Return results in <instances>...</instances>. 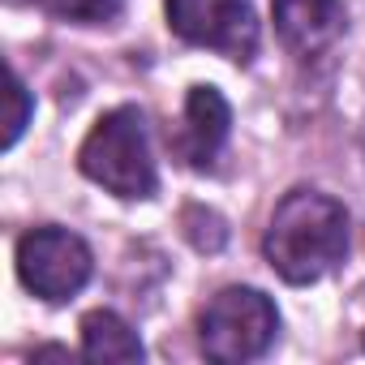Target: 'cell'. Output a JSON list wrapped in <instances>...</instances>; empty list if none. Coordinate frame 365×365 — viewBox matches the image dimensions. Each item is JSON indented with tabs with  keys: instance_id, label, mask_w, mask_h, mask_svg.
Segmentation results:
<instances>
[{
	"instance_id": "obj_10",
	"label": "cell",
	"mask_w": 365,
	"mask_h": 365,
	"mask_svg": "<svg viewBox=\"0 0 365 365\" xmlns=\"http://www.w3.org/2000/svg\"><path fill=\"white\" fill-rule=\"evenodd\" d=\"M180 228H185L190 245L202 250V254H215V250H224V241H228L224 220H220L215 211H207V207H185V215H180Z\"/></svg>"
},
{
	"instance_id": "obj_1",
	"label": "cell",
	"mask_w": 365,
	"mask_h": 365,
	"mask_svg": "<svg viewBox=\"0 0 365 365\" xmlns=\"http://www.w3.org/2000/svg\"><path fill=\"white\" fill-rule=\"evenodd\" d=\"M262 254L284 284H318L348 254V211L331 194L292 190L262 237Z\"/></svg>"
},
{
	"instance_id": "obj_11",
	"label": "cell",
	"mask_w": 365,
	"mask_h": 365,
	"mask_svg": "<svg viewBox=\"0 0 365 365\" xmlns=\"http://www.w3.org/2000/svg\"><path fill=\"white\" fill-rule=\"evenodd\" d=\"M9 103H14V108H9V129H5V146H14V142L22 138V129L31 125V91L22 86V78H18V73L9 78Z\"/></svg>"
},
{
	"instance_id": "obj_6",
	"label": "cell",
	"mask_w": 365,
	"mask_h": 365,
	"mask_svg": "<svg viewBox=\"0 0 365 365\" xmlns=\"http://www.w3.org/2000/svg\"><path fill=\"white\" fill-rule=\"evenodd\" d=\"M275 35L297 61H314L331 52L348 31L344 0H271Z\"/></svg>"
},
{
	"instance_id": "obj_3",
	"label": "cell",
	"mask_w": 365,
	"mask_h": 365,
	"mask_svg": "<svg viewBox=\"0 0 365 365\" xmlns=\"http://www.w3.org/2000/svg\"><path fill=\"white\" fill-rule=\"evenodd\" d=\"M279 331V309L258 288H224L198 318V344L220 365L258 361Z\"/></svg>"
},
{
	"instance_id": "obj_9",
	"label": "cell",
	"mask_w": 365,
	"mask_h": 365,
	"mask_svg": "<svg viewBox=\"0 0 365 365\" xmlns=\"http://www.w3.org/2000/svg\"><path fill=\"white\" fill-rule=\"evenodd\" d=\"M43 9L73 26H108L120 18L125 0H43Z\"/></svg>"
},
{
	"instance_id": "obj_5",
	"label": "cell",
	"mask_w": 365,
	"mask_h": 365,
	"mask_svg": "<svg viewBox=\"0 0 365 365\" xmlns=\"http://www.w3.org/2000/svg\"><path fill=\"white\" fill-rule=\"evenodd\" d=\"M168 26L194 48H211L228 61H250L258 52L254 0H163Z\"/></svg>"
},
{
	"instance_id": "obj_7",
	"label": "cell",
	"mask_w": 365,
	"mask_h": 365,
	"mask_svg": "<svg viewBox=\"0 0 365 365\" xmlns=\"http://www.w3.org/2000/svg\"><path fill=\"white\" fill-rule=\"evenodd\" d=\"M228 125H232V108L215 86H190L185 99V116L180 129L172 133V150L176 159H185L190 168H211L228 142Z\"/></svg>"
},
{
	"instance_id": "obj_2",
	"label": "cell",
	"mask_w": 365,
	"mask_h": 365,
	"mask_svg": "<svg viewBox=\"0 0 365 365\" xmlns=\"http://www.w3.org/2000/svg\"><path fill=\"white\" fill-rule=\"evenodd\" d=\"M78 168L86 180H95V185H103L108 194H116L125 202L150 198L159 190V172H155L142 108L125 103V108H112L108 116H99L78 150Z\"/></svg>"
},
{
	"instance_id": "obj_4",
	"label": "cell",
	"mask_w": 365,
	"mask_h": 365,
	"mask_svg": "<svg viewBox=\"0 0 365 365\" xmlns=\"http://www.w3.org/2000/svg\"><path fill=\"white\" fill-rule=\"evenodd\" d=\"M91 271H95L91 245L78 232H69V228L43 224V228H31L18 241V279L35 297L52 301V305L78 297L86 288Z\"/></svg>"
},
{
	"instance_id": "obj_12",
	"label": "cell",
	"mask_w": 365,
	"mask_h": 365,
	"mask_svg": "<svg viewBox=\"0 0 365 365\" xmlns=\"http://www.w3.org/2000/svg\"><path fill=\"white\" fill-rule=\"evenodd\" d=\"M9 5H43V0H9Z\"/></svg>"
},
{
	"instance_id": "obj_8",
	"label": "cell",
	"mask_w": 365,
	"mask_h": 365,
	"mask_svg": "<svg viewBox=\"0 0 365 365\" xmlns=\"http://www.w3.org/2000/svg\"><path fill=\"white\" fill-rule=\"evenodd\" d=\"M82 356L86 361H142L146 348H142L138 331L120 314L91 309L82 318Z\"/></svg>"
}]
</instances>
